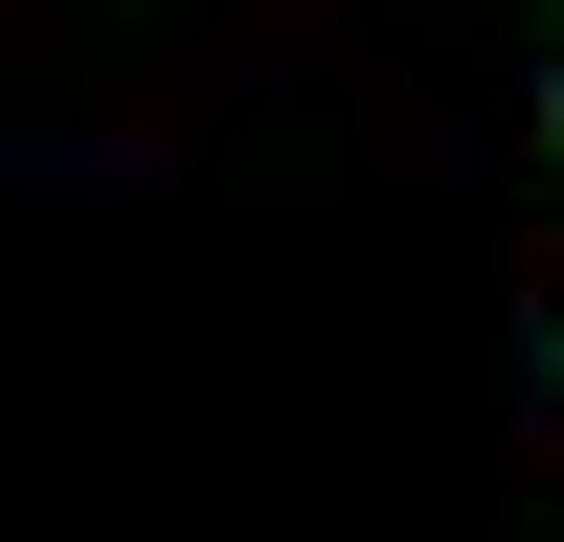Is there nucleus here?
I'll return each instance as SVG.
<instances>
[{
    "mask_svg": "<svg viewBox=\"0 0 564 542\" xmlns=\"http://www.w3.org/2000/svg\"><path fill=\"white\" fill-rule=\"evenodd\" d=\"M542 136H564V90H542Z\"/></svg>",
    "mask_w": 564,
    "mask_h": 542,
    "instance_id": "nucleus-1",
    "label": "nucleus"
}]
</instances>
